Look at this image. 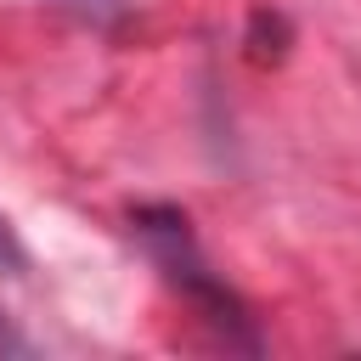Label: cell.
Returning <instances> with one entry per match:
<instances>
[{"label":"cell","instance_id":"1","mask_svg":"<svg viewBox=\"0 0 361 361\" xmlns=\"http://www.w3.org/2000/svg\"><path fill=\"white\" fill-rule=\"evenodd\" d=\"M130 226L141 231V243L152 248V259L164 265V276L203 310V322H214L220 333H237V344L254 350L248 316H243V305L231 299V288H220V276H209V265H203V254H197V243H192L186 214H180V209H135Z\"/></svg>","mask_w":361,"mask_h":361},{"label":"cell","instance_id":"2","mask_svg":"<svg viewBox=\"0 0 361 361\" xmlns=\"http://www.w3.org/2000/svg\"><path fill=\"white\" fill-rule=\"evenodd\" d=\"M56 6H73V11H85V17H113V11H118V0H56Z\"/></svg>","mask_w":361,"mask_h":361},{"label":"cell","instance_id":"3","mask_svg":"<svg viewBox=\"0 0 361 361\" xmlns=\"http://www.w3.org/2000/svg\"><path fill=\"white\" fill-rule=\"evenodd\" d=\"M0 248H6V231H0Z\"/></svg>","mask_w":361,"mask_h":361}]
</instances>
